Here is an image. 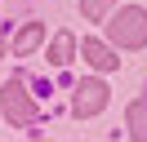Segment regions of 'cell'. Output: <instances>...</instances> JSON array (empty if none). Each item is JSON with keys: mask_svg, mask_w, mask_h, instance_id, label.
I'll return each mask as SVG.
<instances>
[{"mask_svg": "<svg viewBox=\"0 0 147 142\" xmlns=\"http://www.w3.org/2000/svg\"><path fill=\"white\" fill-rule=\"evenodd\" d=\"M40 40H45V27H40V22H27V27H22L18 36H13V53L22 58V53H31V49H36Z\"/></svg>", "mask_w": 147, "mask_h": 142, "instance_id": "cell-6", "label": "cell"}, {"mask_svg": "<svg viewBox=\"0 0 147 142\" xmlns=\"http://www.w3.org/2000/svg\"><path fill=\"white\" fill-rule=\"evenodd\" d=\"M107 93H111V89L102 84V80H94V76L80 80V84H76V102H71V111L80 115V120H89V115H98L102 107H107Z\"/></svg>", "mask_w": 147, "mask_h": 142, "instance_id": "cell-3", "label": "cell"}, {"mask_svg": "<svg viewBox=\"0 0 147 142\" xmlns=\"http://www.w3.org/2000/svg\"><path fill=\"white\" fill-rule=\"evenodd\" d=\"M80 13L89 18V22H94V18H107L111 13V0H80Z\"/></svg>", "mask_w": 147, "mask_h": 142, "instance_id": "cell-8", "label": "cell"}, {"mask_svg": "<svg viewBox=\"0 0 147 142\" xmlns=\"http://www.w3.org/2000/svg\"><path fill=\"white\" fill-rule=\"evenodd\" d=\"M71 53H76V40H71L67 31H58L54 44H49V62H54V67H67V62H71Z\"/></svg>", "mask_w": 147, "mask_h": 142, "instance_id": "cell-7", "label": "cell"}, {"mask_svg": "<svg viewBox=\"0 0 147 142\" xmlns=\"http://www.w3.org/2000/svg\"><path fill=\"white\" fill-rule=\"evenodd\" d=\"M111 40L120 49H143L147 44V13L143 9H120L111 13Z\"/></svg>", "mask_w": 147, "mask_h": 142, "instance_id": "cell-1", "label": "cell"}, {"mask_svg": "<svg viewBox=\"0 0 147 142\" xmlns=\"http://www.w3.org/2000/svg\"><path fill=\"white\" fill-rule=\"evenodd\" d=\"M0 111L9 115V120L18 124V129L36 120V102H31V93L22 89V80H9V84L0 89Z\"/></svg>", "mask_w": 147, "mask_h": 142, "instance_id": "cell-2", "label": "cell"}, {"mask_svg": "<svg viewBox=\"0 0 147 142\" xmlns=\"http://www.w3.org/2000/svg\"><path fill=\"white\" fill-rule=\"evenodd\" d=\"M80 58L89 62L94 71H111V67H116L111 49H107V44H98V40H85V44H80Z\"/></svg>", "mask_w": 147, "mask_h": 142, "instance_id": "cell-5", "label": "cell"}, {"mask_svg": "<svg viewBox=\"0 0 147 142\" xmlns=\"http://www.w3.org/2000/svg\"><path fill=\"white\" fill-rule=\"evenodd\" d=\"M0 53H5V36H0Z\"/></svg>", "mask_w": 147, "mask_h": 142, "instance_id": "cell-9", "label": "cell"}, {"mask_svg": "<svg viewBox=\"0 0 147 142\" xmlns=\"http://www.w3.org/2000/svg\"><path fill=\"white\" fill-rule=\"evenodd\" d=\"M125 124H129V138H134V142H147V93L129 102V115H125Z\"/></svg>", "mask_w": 147, "mask_h": 142, "instance_id": "cell-4", "label": "cell"}]
</instances>
